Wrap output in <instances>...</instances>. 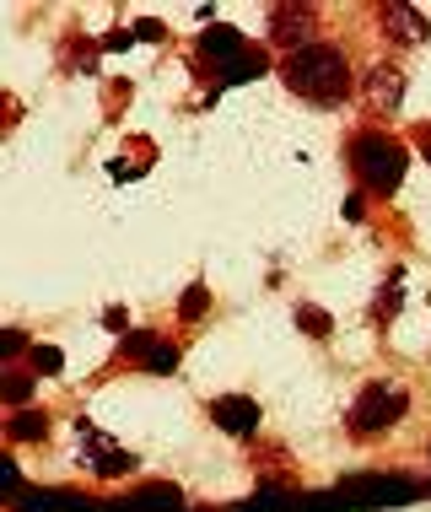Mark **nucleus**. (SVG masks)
Here are the masks:
<instances>
[{"mask_svg":"<svg viewBox=\"0 0 431 512\" xmlns=\"http://www.w3.org/2000/svg\"><path fill=\"white\" fill-rule=\"evenodd\" d=\"M103 324H108V329H124L130 318H124V308H108V313H103ZM124 335H130V329H124Z\"/></svg>","mask_w":431,"mask_h":512,"instance_id":"4be33fe9","label":"nucleus"},{"mask_svg":"<svg viewBox=\"0 0 431 512\" xmlns=\"http://www.w3.org/2000/svg\"><path fill=\"white\" fill-rule=\"evenodd\" d=\"M33 367L54 378V372H65V351H60V345H33Z\"/></svg>","mask_w":431,"mask_h":512,"instance_id":"aec40b11","label":"nucleus"},{"mask_svg":"<svg viewBox=\"0 0 431 512\" xmlns=\"http://www.w3.org/2000/svg\"><path fill=\"white\" fill-rule=\"evenodd\" d=\"M200 54L211 60V76H221V87H238V81H254L264 76V49H254L238 27L227 22H211V33H200Z\"/></svg>","mask_w":431,"mask_h":512,"instance_id":"7ed1b4c3","label":"nucleus"},{"mask_svg":"<svg viewBox=\"0 0 431 512\" xmlns=\"http://www.w3.org/2000/svg\"><path fill=\"white\" fill-rule=\"evenodd\" d=\"M227 512H302V502H297V496H286V491H275V486H264V491H254L248 502L227 507Z\"/></svg>","mask_w":431,"mask_h":512,"instance_id":"2eb2a0df","label":"nucleus"},{"mask_svg":"<svg viewBox=\"0 0 431 512\" xmlns=\"http://www.w3.org/2000/svg\"><path fill=\"white\" fill-rule=\"evenodd\" d=\"M297 329H308L313 340H329V335H335V318H329L324 308H313V302H302V308H297Z\"/></svg>","mask_w":431,"mask_h":512,"instance_id":"dca6fc26","label":"nucleus"},{"mask_svg":"<svg viewBox=\"0 0 431 512\" xmlns=\"http://www.w3.org/2000/svg\"><path fill=\"white\" fill-rule=\"evenodd\" d=\"M415 141H421V151H426V162H431V124H421V130H415Z\"/></svg>","mask_w":431,"mask_h":512,"instance_id":"b1692460","label":"nucleus"},{"mask_svg":"<svg viewBox=\"0 0 431 512\" xmlns=\"http://www.w3.org/2000/svg\"><path fill=\"white\" fill-rule=\"evenodd\" d=\"M103 502L92 496H76V491H27L11 512H97Z\"/></svg>","mask_w":431,"mask_h":512,"instance_id":"f8f14e48","label":"nucleus"},{"mask_svg":"<svg viewBox=\"0 0 431 512\" xmlns=\"http://www.w3.org/2000/svg\"><path fill=\"white\" fill-rule=\"evenodd\" d=\"M345 157H351V173L361 178V189H372V195H394V189L405 184V168H410L405 141H394L388 130H361V135H351Z\"/></svg>","mask_w":431,"mask_h":512,"instance_id":"f03ea898","label":"nucleus"},{"mask_svg":"<svg viewBox=\"0 0 431 512\" xmlns=\"http://www.w3.org/2000/svg\"><path fill=\"white\" fill-rule=\"evenodd\" d=\"M119 356H124V362H135L141 372H157V378H173V372H178V345L168 335H151V329H130V335H119Z\"/></svg>","mask_w":431,"mask_h":512,"instance_id":"423d86ee","label":"nucleus"},{"mask_svg":"<svg viewBox=\"0 0 431 512\" xmlns=\"http://www.w3.org/2000/svg\"><path fill=\"white\" fill-rule=\"evenodd\" d=\"M281 76H286V87L297 92V98H308L318 108L345 103V98H351V87H356L351 60H345V49H335V44H308V49L286 54Z\"/></svg>","mask_w":431,"mask_h":512,"instance_id":"f257e3e1","label":"nucleus"},{"mask_svg":"<svg viewBox=\"0 0 431 512\" xmlns=\"http://www.w3.org/2000/svg\"><path fill=\"white\" fill-rule=\"evenodd\" d=\"M205 313H211V292H205V281H194L184 292V302H178V318H184V324H200Z\"/></svg>","mask_w":431,"mask_h":512,"instance_id":"f3484780","label":"nucleus"},{"mask_svg":"<svg viewBox=\"0 0 431 512\" xmlns=\"http://www.w3.org/2000/svg\"><path fill=\"white\" fill-rule=\"evenodd\" d=\"M378 22H383V33L394 38V44H426V38H431V22L415 6H405V0L378 6Z\"/></svg>","mask_w":431,"mask_h":512,"instance_id":"9d476101","label":"nucleus"},{"mask_svg":"<svg viewBox=\"0 0 431 512\" xmlns=\"http://www.w3.org/2000/svg\"><path fill=\"white\" fill-rule=\"evenodd\" d=\"M211 421L227 437H254L259 432V399H248V394H216L211 399Z\"/></svg>","mask_w":431,"mask_h":512,"instance_id":"1a4fd4ad","label":"nucleus"},{"mask_svg":"<svg viewBox=\"0 0 431 512\" xmlns=\"http://www.w3.org/2000/svg\"><path fill=\"white\" fill-rule=\"evenodd\" d=\"M405 410H410V394L399 389V383H367V389L356 394V405H351V437H383V432H394L399 421H405Z\"/></svg>","mask_w":431,"mask_h":512,"instance_id":"20e7f679","label":"nucleus"},{"mask_svg":"<svg viewBox=\"0 0 431 512\" xmlns=\"http://www.w3.org/2000/svg\"><path fill=\"white\" fill-rule=\"evenodd\" d=\"M313 22H318L313 6H275V11H270V38H275L286 54H297V49L313 44Z\"/></svg>","mask_w":431,"mask_h":512,"instance_id":"6e6552de","label":"nucleus"},{"mask_svg":"<svg viewBox=\"0 0 431 512\" xmlns=\"http://www.w3.org/2000/svg\"><path fill=\"white\" fill-rule=\"evenodd\" d=\"M399 302H405V297H399V270H394V281L383 286V297H378V302H372V318H378V324H388V318L399 313Z\"/></svg>","mask_w":431,"mask_h":512,"instance_id":"a211bd4d","label":"nucleus"},{"mask_svg":"<svg viewBox=\"0 0 431 512\" xmlns=\"http://www.w3.org/2000/svg\"><path fill=\"white\" fill-rule=\"evenodd\" d=\"M135 38H168V33H162L157 22H135Z\"/></svg>","mask_w":431,"mask_h":512,"instance_id":"5701e85b","label":"nucleus"},{"mask_svg":"<svg viewBox=\"0 0 431 512\" xmlns=\"http://www.w3.org/2000/svg\"><path fill=\"white\" fill-rule=\"evenodd\" d=\"M27 399H33V378H27V372H6V405H27Z\"/></svg>","mask_w":431,"mask_h":512,"instance_id":"6ab92c4d","label":"nucleus"},{"mask_svg":"<svg viewBox=\"0 0 431 512\" xmlns=\"http://www.w3.org/2000/svg\"><path fill=\"white\" fill-rule=\"evenodd\" d=\"M22 351H33V345H27V335H22V329H6V340H0V356H6V362H17Z\"/></svg>","mask_w":431,"mask_h":512,"instance_id":"412c9836","label":"nucleus"},{"mask_svg":"<svg viewBox=\"0 0 431 512\" xmlns=\"http://www.w3.org/2000/svg\"><path fill=\"white\" fill-rule=\"evenodd\" d=\"M124 502H130V512H189V507H184V491H178L173 480L141 486V491H130V496H124Z\"/></svg>","mask_w":431,"mask_h":512,"instance_id":"ddd939ff","label":"nucleus"},{"mask_svg":"<svg viewBox=\"0 0 431 512\" xmlns=\"http://www.w3.org/2000/svg\"><path fill=\"white\" fill-rule=\"evenodd\" d=\"M361 87H367V103L378 108V114H394L399 103H405V71L399 65H372L367 76H361Z\"/></svg>","mask_w":431,"mask_h":512,"instance_id":"9b49d317","label":"nucleus"},{"mask_svg":"<svg viewBox=\"0 0 431 512\" xmlns=\"http://www.w3.org/2000/svg\"><path fill=\"white\" fill-rule=\"evenodd\" d=\"M76 437L87 442V464H92V475H103V480H124V475H135V453L130 448H114L103 432H92L87 421H76Z\"/></svg>","mask_w":431,"mask_h":512,"instance_id":"0eeeda50","label":"nucleus"},{"mask_svg":"<svg viewBox=\"0 0 431 512\" xmlns=\"http://www.w3.org/2000/svg\"><path fill=\"white\" fill-rule=\"evenodd\" d=\"M6 437L11 442H44L49 437V410H17L6 421Z\"/></svg>","mask_w":431,"mask_h":512,"instance_id":"4468645a","label":"nucleus"},{"mask_svg":"<svg viewBox=\"0 0 431 512\" xmlns=\"http://www.w3.org/2000/svg\"><path fill=\"white\" fill-rule=\"evenodd\" d=\"M426 486L421 480H410V475H351V480H340L335 496L351 512H372V507H405L415 502Z\"/></svg>","mask_w":431,"mask_h":512,"instance_id":"39448f33","label":"nucleus"}]
</instances>
